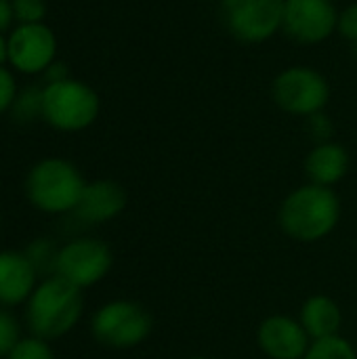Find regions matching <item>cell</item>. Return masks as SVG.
<instances>
[{"label":"cell","mask_w":357,"mask_h":359,"mask_svg":"<svg viewBox=\"0 0 357 359\" xmlns=\"http://www.w3.org/2000/svg\"><path fill=\"white\" fill-rule=\"evenodd\" d=\"M13 17H15L13 4L8 0H0V32H4L11 25Z\"/></svg>","instance_id":"d4e9b609"},{"label":"cell","mask_w":357,"mask_h":359,"mask_svg":"<svg viewBox=\"0 0 357 359\" xmlns=\"http://www.w3.org/2000/svg\"><path fill=\"white\" fill-rule=\"evenodd\" d=\"M23 252L29 259V263L34 265V269H36L38 276H42V273H44V278L55 276V263H57L59 248L48 238H36V240H32Z\"/></svg>","instance_id":"e0dca14e"},{"label":"cell","mask_w":357,"mask_h":359,"mask_svg":"<svg viewBox=\"0 0 357 359\" xmlns=\"http://www.w3.org/2000/svg\"><path fill=\"white\" fill-rule=\"evenodd\" d=\"M259 349L269 359H303L311 339L301 326L299 318L269 316L257 328Z\"/></svg>","instance_id":"30bf717a"},{"label":"cell","mask_w":357,"mask_h":359,"mask_svg":"<svg viewBox=\"0 0 357 359\" xmlns=\"http://www.w3.org/2000/svg\"><path fill=\"white\" fill-rule=\"evenodd\" d=\"M99 107V95L72 78L50 82L42 90V116L53 128L63 133L88 128L97 120Z\"/></svg>","instance_id":"5b68a950"},{"label":"cell","mask_w":357,"mask_h":359,"mask_svg":"<svg viewBox=\"0 0 357 359\" xmlns=\"http://www.w3.org/2000/svg\"><path fill=\"white\" fill-rule=\"evenodd\" d=\"M284 6L286 0H221V17L236 40L261 44L282 29Z\"/></svg>","instance_id":"52a82bcc"},{"label":"cell","mask_w":357,"mask_h":359,"mask_svg":"<svg viewBox=\"0 0 357 359\" xmlns=\"http://www.w3.org/2000/svg\"><path fill=\"white\" fill-rule=\"evenodd\" d=\"M349 166H351L349 151L337 141L316 143L303 162L309 183L322 187H335L337 183H341L347 177Z\"/></svg>","instance_id":"5bb4252c"},{"label":"cell","mask_w":357,"mask_h":359,"mask_svg":"<svg viewBox=\"0 0 357 359\" xmlns=\"http://www.w3.org/2000/svg\"><path fill=\"white\" fill-rule=\"evenodd\" d=\"M337 32L349 40L351 44L357 42V2L345 6L341 13H339V23H337Z\"/></svg>","instance_id":"7402d4cb"},{"label":"cell","mask_w":357,"mask_h":359,"mask_svg":"<svg viewBox=\"0 0 357 359\" xmlns=\"http://www.w3.org/2000/svg\"><path fill=\"white\" fill-rule=\"evenodd\" d=\"M271 99L282 111L309 118L328 105L330 84L322 72L309 65H292L274 78Z\"/></svg>","instance_id":"8992f818"},{"label":"cell","mask_w":357,"mask_h":359,"mask_svg":"<svg viewBox=\"0 0 357 359\" xmlns=\"http://www.w3.org/2000/svg\"><path fill=\"white\" fill-rule=\"evenodd\" d=\"M299 322L311 341H322L341 334L343 311L335 299L326 294H314L301 305Z\"/></svg>","instance_id":"9a60e30c"},{"label":"cell","mask_w":357,"mask_h":359,"mask_svg":"<svg viewBox=\"0 0 357 359\" xmlns=\"http://www.w3.org/2000/svg\"><path fill=\"white\" fill-rule=\"evenodd\" d=\"M114 255L109 246L97 238H74L57 252L55 276L84 290L99 284L112 269Z\"/></svg>","instance_id":"ba28073f"},{"label":"cell","mask_w":357,"mask_h":359,"mask_svg":"<svg viewBox=\"0 0 357 359\" xmlns=\"http://www.w3.org/2000/svg\"><path fill=\"white\" fill-rule=\"evenodd\" d=\"M86 187L80 170L63 158L40 160L25 179V198L44 215L74 212Z\"/></svg>","instance_id":"3957f363"},{"label":"cell","mask_w":357,"mask_h":359,"mask_svg":"<svg viewBox=\"0 0 357 359\" xmlns=\"http://www.w3.org/2000/svg\"><path fill=\"white\" fill-rule=\"evenodd\" d=\"M303 359H357V351L345 337L337 334L330 339L311 341Z\"/></svg>","instance_id":"2e32d148"},{"label":"cell","mask_w":357,"mask_h":359,"mask_svg":"<svg viewBox=\"0 0 357 359\" xmlns=\"http://www.w3.org/2000/svg\"><path fill=\"white\" fill-rule=\"evenodd\" d=\"M6 359H55V351L48 341L38 337H25L17 343V347L6 355Z\"/></svg>","instance_id":"ac0fdd59"},{"label":"cell","mask_w":357,"mask_h":359,"mask_svg":"<svg viewBox=\"0 0 357 359\" xmlns=\"http://www.w3.org/2000/svg\"><path fill=\"white\" fill-rule=\"evenodd\" d=\"M341 221V198L335 187L305 183L292 189L278 210L280 229L295 242L316 244L328 238Z\"/></svg>","instance_id":"6da1fadb"},{"label":"cell","mask_w":357,"mask_h":359,"mask_svg":"<svg viewBox=\"0 0 357 359\" xmlns=\"http://www.w3.org/2000/svg\"><path fill=\"white\" fill-rule=\"evenodd\" d=\"M15 17L23 23H40L46 13L44 0H13Z\"/></svg>","instance_id":"ffe728a7"},{"label":"cell","mask_w":357,"mask_h":359,"mask_svg":"<svg viewBox=\"0 0 357 359\" xmlns=\"http://www.w3.org/2000/svg\"><path fill=\"white\" fill-rule=\"evenodd\" d=\"M353 53H356V55H357V42H356V44H353Z\"/></svg>","instance_id":"83f0119b"},{"label":"cell","mask_w":357,"mask_h":359,"mask_svg":"<svg viewBox=\"0 0 357 359\" xmlns=\"http://www.w3.org/2000/svg\"><path fill=\"white\" fill-rule=\"evenodd\" d=\"M55 57V36L42 23H23L8 38V59L25 74L48 69Z\"/></svg>","instance_id":"8fae6325"},{"label":"cell","mask_w":357,"mask_h":359,"mask_svg":"<svg viewBox=\"0 0 357 359\" xmlns=\"http://www.w3.org/2000/svg\"><path fill=\"white\" fill-rule=\"evenodd\" d=\"M339 23L335 0H286L282 29L299 44L326 42Z\"/></svg>","instance_id":"9c48e42d"},{"label":"cell","mask_w":357,"mask_h":359,"mask_svg":"<svg viewBox=\"0 0 357 359\" xmlns=\"http://www.w3.org/2000/svg\"><path fill=\"white\" fill-rule=\"evenodd\" d=\"M15 103V80L8 69L0 67V114Z\"/></svg>","instance_id":"cb8c5ba5"},{"label":"cell","mask_w":357,"mask_h":359,"mask_svg":"<svg viewBox=\"0 0 357 359\" xmlns=\"http://www.w3.org/2000/svg\"><path fill=\"white\" fill-rule=\"evenodd\" d=\"M307 120H309V130H311L316 143L330 141V137H332V120H330L324 111L314 114V116H309Z\"/></svg>","instance_id":"603a6c76"},{"label":"cell","mask_w":357,"mask_h":359,"mask_svg":"<svg viewBox=\"0 0 357 359\" xmlns=\"http://www.w3.org/2000/svg\"><path fill=\"white\" fill-rule=\"evenodd\" d=\"M84 311L82 290L59 276L40 280L25 303V322L32 337L55 341L76 328Z\"/></svg>","instance_id":"7a4b0ae2"},{"label":"cell","mask_w":357,"mask_h":359,"mask_svg":"<svg viewBox=\"0 0 357 359\" xmlns=\"http://www.w3.org/2000/svg\"><path fill=\"white\" fill-rule=\"evenodd\" d=\"M8 59V42L2 38V34H0V65L4 63Z\"/></svg>","instance_id":"484cf974"},{"label":"cell","mask_w":357,"mask_h":359,"mask_svg":"<svg viewBox=\"0 0 357 359\" xmlns=\"http://www.w3.org/2000/svg\"><path fill=\"white\" fill-rule=\"evenodd\" d=\"M189 359H208V358H202V355H196V358H189Z\"/></svg>","instance_id":"4316f807"},{"label":"cell","mask_w":357,"mask_h":359,"mask_svg":"<svg viewBox=\"0 0 357 359\" xmlns=\"http://www.w3.org/2000/svg\"><path fill=\"white\" fill-rule=\"evenodd\" d=\"M154 330L151 313L126 299H116L103 303L90 318V334L93 339L116 351H126L143 345Z\"/></svg>","instance_id":"277c9868"},{"label":"cell","mask_w":357,"mask_h":359,"mask_svg":"<svg viewBox=\"0 0 357 359\" xmlns=\"http://www.w3.org/2000/svg\"><path fill=\"white\" fill-rule=\"evenodd\" d=\"M126 208V191L112 179H99L86 183L74 215L88 225H101L114 221Z\"/></svg>","instance_id":"7c38bea8"},{"label":"cell","mask_w":357,"mask_h":359,"mask_svg":"<svg viewBox=\"0 0 357 359\" xmlns=\"http://www.w3.org/2000/svg\"><path fill=\"white\" fill-rule=\"evenodd\" d=\"M15 114L21 120H32L42 116V90H25L15 105Z\"/></svg>","instance_id":"44dd1931"},{"label":"cell","mask_w":357,"mask_h":359,"mask_svg":"<svg viewBox=\"0 0 357 359\" xmlns=\"http://www.w3.org/2000/svg\"><path fill=\"white\" fill-rule=\"evenodd\" d=\"M21 328L15 316L6 309L0 307V359H6V355L17 347L21 341Z\"/></svg>","instance_id":"d6986e66"},{"label":"cell","mask_w":357,"mask_h":359,"mask_svg":"<svg viewBox=\"0 0 357 359\" xmlns=\"http://www.w3.org/2000/svg\"><path fill=\"white\" fill-rule=\"evenodd\" d=\"M38 284V273L25 252L0 250V307L25 305Z\"/></svg>","instance_id":"4fadbf2b"}]
</instances>
